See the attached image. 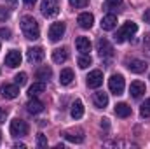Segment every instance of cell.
<instances>
[{
	"mask_svg": "<svg viewBox=\"0 0 150 149\" xmlns=\"http://www.w3.org/2000/svg\"><path fill=\"white\" fill-rule=\"evenodd\" d=\"M37 146L38 148H47V139L44 133H38L37 135Z\"/></svg>",
	"mask_w": 150,
	"mask_h": 149,
	"instance_id": "obj_30",
	"label": "cell"
},
{
	"mask_svg": "<svg viewBox=\"0 0 150 149\" xmlns=\"http://www.w3.org/2000/svg\"><path fill=\"white\" fill-rule=\"evenodd\" d=\"M45 91V82L44 81H38V82H33L30 88H28V97L32 98V97H37L40 93H44Z\"/></svg>",
	"mask_w": 150,
	"mask_h": 149,
	"instance_id": "obj_21",
	"label": "cell"
},
{
	"mask_svg": "<svg viewBox=\"0 0 150 149\" xmlns=\"http://www.w3.org/2000/svg\"><path fill=\"white\" fill-rule=\"evenodd\" d=\"M101 126H105V128H108V119H101Z\"/></svg>",
	"mask_w": 150,
	"mask_h": 149,
	"instance_id": "obj_37",
	"label": "cell"
},
{
	"mask_svg": "<svg viewBox=\"0 0 150 149\" xmlns=\"http://www.w3.org/2000/svg\"><path fill=\"white\" fill-rule=\"evenodd\" d=\"M143 19H145V23H150V9H147V11H145Z\"/></svg>",
	"mask_w": 150,
	"mask_h": 149,
	"instance_id": "obj_35",
	"label": "cell"
},
{
	"mask_svg": "<svg viewBox=\"0 0 150 149\" xmlns=\"http://www.w3.org/2000/svg\"><path fill=\"white\" fill-rule=\"evenodd\" d=\"M115 27H117V16H115V14H107V16L101 18V28H103V30L110 32Z\"/></svg>",
	"mask_w": 150,
	"mask_h": 149,
	"instance_id": "obj_17",
	"label": "cell"
},
{
	"mask_svg": "<svg viewBox=\"0 0 150 149\" xmlns=\"http://www.w3.org/2000/svg\"><path fill=\"white\" fill-rule=\"evenodd\" d=\"M122 0H107V7H119Z\"/></svg>",
	"mask_w": 150,
	"mask_h": 149,
	"instance_id": "obj_34",
	"label": "cell"
},
{
	"mask_svg": "<svg viewBox=\"0 0 150 149\" xmlns=\"http://www.w3.org/2000/svg\"><path fill=\"white\" fill-rule=\"evenodd\" d=\"M143 47H145L147 54L150 56V34H149V35H145V39H143Z\"/></svg>",
	"mask_w": 150,
	"mask_h": 149,
	"instance_id": "obj_31",
	"label": "cell"
},
{
	"mask_svg": "<svg viewBox=\"0 0 150 149\" xmlns=\"http://www.w3.org/2000/svg\"><path fill=\"white\" fill-rule=\"evenodd\" d=\"M21 53L19 51H16V49H12V51H9L7 54H5V65L7 67H11V69H14V67H19L21 65Z\"/></svg>",
	"mask_w": 150,
	"mask_h": 149,
	"instance_id": "obj_10",
	"label": "cell"
},
{
	"mask_svg": "<svg viewBox=\"0 0 150 149\" xmlns=\"http://www.w3.org/2000/svg\"><path fill=\"white\" fill-rule=\"evenodd\" d=\"M0 140H2V137H0Z\"/></svg>",
	"mask_w": 150,
	"mask_h": 149,
	"instance_id": "obj_41",
	"label": "cell"
},
{
	"mask_svg": "<svg viewBox=\"0 0 150 149\" xmlns=\"http://www.w3.org/2000/svg\"><path fill=\"white\" fill-rule=\"evenodd\" d=\"M26 79H28V75L25 74V72H19V74L14 77V81H16L18 86H25V84H26Z\"/></svg>",
	"mask_w": 150,
	"mask_h": 149,
	"instance_id": "obj_28",
	"label": "cell"
},
{
	"mask_svg": "<svg viewBox=\"0 0 150 149\" xmlns=\"http://www.w3.org/2000/svg\"><path fill=\"white\" fill-rule=\"evenodd\" d=\"M5 117H7V111H4L0 107V121H5Z\"/></svg>",
	"mask_w": 150,
	"mask_h": 149,
	"instance_id": "obj_36",
	"label": "cell"
},
{
	"mask_svg": "<svg viewBox=\"0 0 150 149\" xmlns=\"http://www.w3.org/2000/svg\"><path fill=\"white\" fill-rule=\"evenodd\" d=\"M70 114H72L74 119H80L84 116V104L80 100H75L74 104H72V112Z\"/></svg>",
	"mask_w": 150,
	"mask_h": 149,
	"instance_id": "obj_22",
	"label": "cell"
},
{
	"mask_svg": "<svg viewBox=\"0 0 150 149\" xmlns=\"http://www.w3.org/2000/svg\"><path fill=\"white\" fill-rule=\"evenodd\" d=\"M124 86H126V82H124V77L120 74H113L108 79V90L113 95H122L124 93Z\"/></svg>",
	"mask_w": 150,
	"mask_h": 149,
	"instance_id": "obj_5",
	"label": "cell"
},
{
	"mask_svg": "<svg viewBox=\"0 0 150 149\" xmlns=\"http://www.w3.org/2000/svg\"><path fill=\"white\" fill-rule=\"evenodd\" d=\"M136 32H138V25L133 23V21H127V23H124V27H122L120 30H117V34L113 35V39H115L117 44H122L126 39L131 37V35H134Z\"/></svg>",
	"mask_w": 150,
	"mask_h": 149,
	"instance_id": "obj_2",
	"label": "cell"
},
{
	"mask_svg": "<svg viewBox=\"0 0 150 149\" xmlns=\"http://www.w3.org/2000/svg\"><path fill=\"white\" fill-rule=\"evenodd\" d=\"M72 81H74V70H72V69H63L61 74H59V82H61L63 86H67V84H70Z\"/></svg>",
	"mask_w": 150,
	"mask_h": 149,
	"instance_id": "obj_23",
	"label": "cell"
},
{
	"mask_svg": "<svg viewBox=\"0 0 150 149\" xmlns=\"http://www.w3.org/2000/svg\"><path fill=\"white\" fill-rule=\"evenodd\" d=\"M23 2H25V4H26V5H33V4H35V2H37V0H23Z\"/></svg>",
	"mask_w": 150,
	"mask_h": 149,
	"instance_id": "obj_38",
	"label": "cell"
},
{
	"mask_svg": "<svg viewBox=\"0 0 150 149\" xmlns=\"http://www.w3.org/2000/svg\"><path fill=\"white\" fill-rule=\"evenodd\" d=\"M77 63H79V67H80V69H87V67L93 63V60H91V56H89V54H82V56L79 58V62H77Z\"/></svg>",
	"mask_w": 150,
	"mask_h": 149,
	"instance_id": "obj_26",
	"label": "cell"
},
{
	"mask_svg": "<svg viewBox=\"0 0 150 149\" xmlns=\"http://www.w3.org/2000/svg\"><path fill=\"white\" fill-rule=\"evenodd\" d=\"M14 148H18V149L21 148V149H25V148H26V146H25V144H16V146H14Z\"/></svg>",
	"mask_w": 150,
	"mask_h": 149,
	"instance_id": "obj_39",
	"label": "cell"
},
{
	"mask_svg": "<svg viewBox=\"0 0 150 149\" xmlns=\"http://www.w3.org/2000/svg\"><path fill=\"white\" fill-rule=\"evenodd\" d=\"M44 56H45V53H44V49L42 47H28V51H26V58H28V62L30 63H40L42 60H44Z\"/></svg>",
	"mask_w": 150,
	"mask_h": 149,
	"instance_id": "obj_9",
	"label": "cell"
},
{
	"mask_svg": "<svg viewBox=\"0 0 150 149\" xmlns=\"http://www.w3.org/2000/svg\"><path fill=\"white\" fill-rule=\"evenodd\" d=\"M9 130H11V135H12V137H23V135H26V133H28V125H26L23 119L16 117V119H12V121H11Z\"/></svg>",
	"mask_w": 150,
	"mask_h": 149,
	"instance_id": "obj_3",
	"label": "cell"
},
{
	"mask_svg": "<svg viewBox=\"0 0 150 149\" xmlns=\"http://www.w3.org/2000/svg\"><path fill=\"white\" fill-rule=\"evenodd\" d=\"M96 47H98V53H100V56H101V58H110V56L113 54L112 44L108 42V39H105V37L98 39Z\"/></svg>",
	"mask_w": 150,
	"mask_h": 149,
	"instance_id": "obj_6",
	"label": "cell"
},
{
	"mask_svg": "<svg viewBox=\"0 0 150 149\" xmlns=\"http://www.w3.org/2000/svg\"><path fill=\"white\" fill-rule=\"evenodd\" d=\"M11 2H14V0H11Z\"/></svg>",
	"mask_w": 150,
	"mask_h": 149,
	"instance_id": "obj_40",
	"label": "cell"
},
{
	"mask_svg": "<svg viewBox=\"0 0 150 149\" xmlns=\"http://www.w3.org/2000/svg\"><path fill=\"white\" fill-rule=\"evenodd\" d=\"M35 75H37V79H40V81H44V82H45V81L52 75V70H51V67H47V65H45V67H40Z\"/></svg>",
	"mask_w": 150,
	"mask_h": 149,
	"instance_id": "obj_25",
	"label": "cell"
},
{
	"mask_svg": "<svg viewBox=\"0 0 150 149\" xmlns=\"http://www.w3.org/2000/svg\"><path fill=\"white\" fill-rule=\"evenodd\" d=\"M103 84V72L101 70H93L87 75V86L89 88H100Z\"/></svg>",
	"mask_w": 150,
	"mask_h": 149,
	"instance_id": "obj_11",
	"label": "cell"
},
{
	"mask_svg": "<svg viewBox=\"0 0 150 149\" xmlns=\"http://www.w3.org/2000/svg\"><path fill=\"white\" fill-rule=\"evenodd\" d=\"M93 102H94V105H96V107L105 109V107L108 105V95H107V93H103V91H98V93H94Z\"/></svg>",
	"mask_w": 150,
	"mask_h": 149,
	"instance_id": "obj_20",
	"label": "cell"
},
{
	"mask_svg": "<svg viewBox=\"0 0 150 149\" xmlns=\"http://www.w3.org/2000/svg\"><path fill=\"white\" fill-rule=\"evenodd\" d=\"M21 32L23 35L30 40H37L40 37V27L32 16H23L21 18Z\"/></svg>",
	"mask_w": 150,
	"mask_h": 149,
	"instance_id": "obj_1",
	"label": "cell"
},
{
	"mask_svg": "<svg viewBox=\"0 0 150 149\" xmlns=\"http://www.w3.org/2000/svg\"><path fill=\"white\" fill-rule=\"evenodd\" d=\"M0 37L5 39V40H9V39H11V30H7V28H0Z\"/></svg>",
	"mask_w": 150,
	"mask_h": 149,
	"instance_id": "obj_33",
	"label": "cell"
},
{
	"mask_svg": "<svg viewBox=\"0 0 150 149\" xmlns=\"http://www.w3.org/2000/svg\"><path fill=\"white\" fill-rule=\"evenodd\" d=\"M140 114H142V117H150V98H147V100L142 104Z\"/></svg>",
	"mask_w": 150,
	"mask_h": 149,
	"instance_id": "obj_27",
	"label": "cell"
},
{
	"mask_svg": "<svg viewBox=\"0 0 150 149\" xmlns=\"http://www.w3.org/2000/svg\"><path fill=\"white\" fill-rule=\"evenodd\" d=\"M127 69L134 74H142L147 70V62L145 60H138V58H133L131 62H127Z\"/></svg>",
	"mask_w": 150,
	"mask_h": 149,
	"instance_id": "obj_12",
	"label": "cell"
},
{
	"mask_svg": "<svg viewBox=\"0 0 150 149\" xmlns=\"http://www.w3.org/2000/svg\"><path fill=\"white\" fill-rule=\"evenodd\" d=\"M9 19V11L5 7H0V21H5Z\"/></svg>",
	"mask_w": 150,
	"mask_h": 149,
	"instance_id": "obj_32",
	"label": "cell"
},
{
	"mask_svg": "<svg viewBox=\"0 0 150 149\" xmlns=\"http://www.w3.org/2000/svg\"><path fill=\"white\" fill-rule=\"evenodd\" d=\"M129 93H131L133 98H140L145 93V84L142 81H133L131 86H129Z\"/></svg>",
	"mask_w": 150,
	"mask_h": 149,
	"instance_id": "obj_15",
	"label": "cell"
},
{
	"mask_svg": "<svg viewBox=\"0 0 150 149\" xmlns=\"http://www.w3.org/2000/svg\"><path fill=\"white\" fill-rule=\"evenodd\" d=\"M63 137L67 139V140H70V142H82L84 140V132L80 130V128H77V130H67L65 133H63Z\"/></svg>",
	"mask_w": 150,
	"mask_h": 149,
	"instance_id": "obj_14",
	"label": "cell"
},
{
	"mask_svg": "<svg viewBox=\"0 0 150 149\" xmlns=\"http://www.w3.org/2000/svg\"><path fill=\"white\" fill-rule=\"evenodd\" d=\"M75 47H77V51H80V54H89V51H91V42H89L87 37H77Z\"/></svg>",
	"mask_w": 150,
	"mask_h": 149,
	"instance_id": "obj_16",
	"label": "cell"
},
{
	"mask_svg": "<svg viewBox=\"0 0 150 149\" xmlns=\"http://www.w3.org/2000/svg\"><path fill=\"white\" fill-rule=\"evenodd\" d=\"M68 2H70V5L75 7V9H82V7H86L89 4V0H68Z\"/></svg>",
	"mask_w": 150,
	"mask_h": 149,
	"instance_id": "obj_29",
	"label": "cell"
},
{
	"mask_svg": "<svg viewBox=\"0 0 150 149\" xmlns=\"http://www.w3.org/2000/svg\"><path fill=\"white\" fill-rule=\"evenodd\" d=\"M65 30H67L65 23H52V25L49 27V39H51L52 42H58L59 39L65 35Z\"/></svg>",
	"mask_w": 150,
	"mask_h": 149,
	"instance_id": "obj_7",
	"label": "cell"
},
{
	"mask_svg": "<svg viewBox=\"0 0 150 149\" xmlns=\"http://www.w3.org/2000/svg\"><path fill=\"white\" fill-rule=\"evenodd\" d=\"M68 60V51L65 47H58L52 51V62L54 63H65Z\"/></svg>",
	"mask_w": 150,
	"mask_h": 149,
	"instance_id": "obj_19",
	"label": "cell"
},
{
	"mask_svg": "<svg viewBox=\"0 0 150 149\" xmlns=\"http://www.w3.org/2000/svg\"><path fill=\"white\" fill-rule=\"evenodd\" d=\"M40 11H42V14H44L45 18H54V16H58V12H59L58 0H42Z\"/></svg>",
	"mask_w": 150,
	"mask_h": 149,
	"instance_id": "obj_4",
	"label": "cell"
},
{
	"mask_svg": "<svg viewBox=\"0 0 150 149\" xmlns=\"http://www.w3.org/2000/svg\"><path fill=\"white\" fill-rule=\"evenodd\" d=\"M115 114H117L119 117H127V116H131V107H129L127 104L120 102V104L115 105Z\"/></svg>",
	"mask_w": 150,
	"mask_h": 149,
	"instance_id": "obj_24",
	"label": "cell"
},
{
	"mask_svg": "<svg viewBox=\"0 0 150 149\" xmlns=\"http://www.w3.org/2000/svg\"><path fill=\"white\" fill-rule=\"evenodd\" d=\"M0 95L7 100H12L19 95V88H18V84H7L5 82V84L0 86Z\"/></svg>",
	"mask_w": 150,
	"mask_h": 149,
	"instance_id": "obj_8",
	"label": "cell"
},
{
	"mask_svg": "<svg viewBox=\"0 0 150 149\" xmlns=\"http://www.w3.org/2000/svg\"><path fill=\"white\" fill-rule=\"evenodd\" d=\"M77 23H79V27H80V28L87 30V28H91V27H93V23H94V16H93L91 12H82V14H79Z\"/></svg>",
	"mask_w": 150,
	"mask_h": 149,
	"instance_id": "obj_13",
	"label": "cell"
},
{
	"mask_svg": "<svg viewBox=\"0 0 150 149\" xmlns=\"http://www.w3.org/2000/svg\"><path fill=\"white\" fill-rule=\"evenodd\" d=\"M26 111L30 112V114H38V112L44 111V104L40 100H37L35 97H32L28 100V104H26Z\"/></svg>",
	"mask_w": 150,
	"mask_h": 149,
	"instance_id": "obj_18",
	"label": "cell"
}]
</instances>
